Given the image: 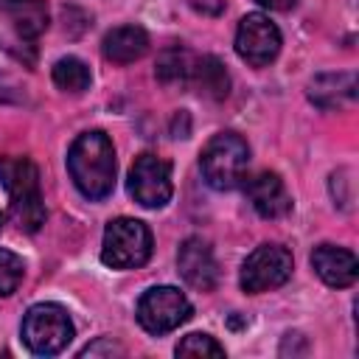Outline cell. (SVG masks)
Instances as JSON below:
<instances>
[{
  "mask_svg": "<svg viewBox=\"0 0 359 359\" xmlns=\"http://www.w3.org/2000/svg\"><path fill=\"white\" fill-rule=\"evenodd\" d=\"M292 266H294V261H292V252L286 247H280V244H261V247H255L244 258L238 283H241L244 292L261 294V292L283 286L292 278Z\"/></svg>",
  "mask_w": 359,
  "mask_h": 359,
  "instance_id": "8992f818",
  "label": "cell"
},
{
  "mask_svg": "<svg viewBox=\"0 0 359 359\" xmlns=\"http://www.w3.org/2000/svg\"><path fill=\"white\" fill-rule=\"evenodd\" d=\"M311 266L323 278V283L334 289H345L356 280L359 275V261L351 250L337 247V244H317L311 252Z\"/></svg>",
  "mask_w": 359,
  "mask_h": 359,
  "instance_id": "7c38bea8",
  "label": "cell"
},
{
  "mask_svg": "<svg viewBox=\"0 0 359 359\" xmlns=\"http://www.w3.org/2000/svg\"><path fill=\"white\" fill-rule=\"evenodd\" d=\"M6 20L22 42H34L48 28V6L45 0H0Z\"/></svg>",
  "mask_w": 359,
  "mask_h": 359,
  "instance_id": "5bb4252c",
  "label": "cell"
},
{
  "mask_svg": "<svg viewBox=\"0 0 359 359\" xmlns=\"http://www.w3.org/2000/svg\"><path fill=\"white\" fill-rule=\"evenodd\" d=\"M309 98L323 109H339L353 104L356 98V79L351 73H325L309 84Z\"/></svg>",
  "mask_w": 359,
  "mask_h": 359,
  "instance_id": "9a60e30c",
  "label": "cell"
},
{
  "mask_svg": "<svg viewBox=\"0 0 359 359\" xmlns=\"http://www.w3.org/2000/svg\"><path fill=\"white\" fill-rule=\"evenodd\" d=\"M67 171L84 199H107L115 188V146L107 132L93 129L73 140L67 151Z\"/></svg>",
  "mask_w": 359,
  "mask_h": 359,
  "instance_id": "6da1fadb",
  "label": "cell"
},
{
  "mask_svg": "<svg viewBox=\"0 0 359 359\" xmlns=\"http://www.w3.org/2000/svg\"><path fill=\"white\" fill-rule=\"evenodd\" d=\"M191 311L194 309L188 297L174 286H151L137 300V323L157 337L180 328L191 317Z\"/></svg>",
  "mask_w": 359,
  "mask_h": 359,
  "instance_id": "52a82bcc",
  "label": "cell"
},
{
  "mask_svg": "<svg viewBox=\"0 0 359 359\" xmlns=\"http://www.w3.org/2000/svg\"><path fill=\"white\" fill-rule=\"evenodd\" d=\"M22 275H25V261L11 250H0V297L14 294L17 286L22 283Z\"/></svg>",
  "mask_w": 359,
  "mask_h": 359,
  "instance_id": "d6986e66",
  "label": "cell"
},
{
  "mask_svg": "<svg viewBox=\"0 0 359 359\" xmlns=\"http://www.w3.org/2000/svg\"><path fill=\"white\" fill-rule=\"evenodd\" d=\"M151 230L140 219H112L104 230L101 261L112 269H137L151 258Z\"/></svg>",
  "mask_w": 359,
  "mask_h": 359,
  "instance_id": "277c9868",
  "label": "cell"
},
{
  "mask_svg": "<svg viewBox=\"0 0 359 359\" xmlns=\"http://www.w3.org/2000/svg\"><path fill=\"white\" fill-rule=\"evenodd\" d=\"M236 53L252 67H266L280 53L278 25L266 14H247L236 31Z\"/></svg>",
  "mask_w": 359,
  "mask_h": 359,
  "instance_id": "9c48e42d",
  "label": "cell"
},
{
  "mask_svg": "<svg viewBox=\"0 0 359 359\" xmlns=\"http://www.w3.org/2000/svg\"><path fill=\"white\" fill-rule=\"evenodd\" d=\"M22 342L31 353L36 356H56L67 348V342L73 339V323L67 317V311L56 303H36L25 311L22 317Z\"/></svg>",
  "mask_w": 359,
  "mask_h": 359,
  "instance_id": "5b68a950",
  "label": "cell"
},
{
  "mask_svg": "<svg viewBox=\"0 0 359 359\" xmlns=\"http://www.w3.org/2000/svg\"><path fill=\"white\" fill-rule=\"evenodd\" d=\"M255 3H261L264 8H272V11H289L297 6V0H255Z\"/></svg>",
  "mask_w": 359,
  "mask_h": 359,
  "instance_id": "7402d4cb",
  "label": "cell"
},
{
  "mask_svg": "<svg viewBox=\"0 0 359 359\" xmlns=\"http://www.w3.org/2000/svg\"><path fill=\"white\" fill-rule=\"evenodd\" d=\"M146 50H149V34L140 25H118L107 31L101 39V53L115 65L137 62Z\"/></svg>",
  "mask_w": 359,
  "mask_h": 359,
  "instance_id": "4fadbf2b",
  "label": "cell"
},
{
  "mask_svg": "<svg viewBox=\"0 0 359 359\" xmlns=\"http://www.w3.org/2000/svg\"><path fill=\"white\" fill-rule=\"evenodd\" d=\"M98 353H107V356H112V353H123V348L121 345H115L112 339H98V342H93V345H87L79 356H98Z\"/></svg>",
  "mask_w": 359,
  "mask_h": 359,
  "instance_id": "44dd1931",
  "label": "cell"
},
{
  "mask_svg": "<svg viewBox=\"0 0 359 359\" xmlns=\"http://www.w3.org/2000/svg\"><path fill=\"white\" fill-rule=\"evenodd\" d=\"M191 79L196 81L199 93H205V95H210V98H224L227 90H230L227 70H224V65H222L216 56H202V59H196Z\"/></svg>",
  "mask_w": 359,
  "mask_h": 359,
  "instance_id": "2e32d148",
  "label": "cell"
},
{
  "mask_svg": "<svg viewBox=\"0 0 359 359\" xmlns=\"http://www.w3.org/2000/svg\"><path fill=\"white\" fill-rule=\"evenodd\" d=\"M177 356H224V348L210 334H188L180 339Z\"/></svg>",
  "mask_w": 359,
  "mask_h": 359,
  "instance_id": "ffe728a7",
  "label": "cell"
},
{
  "mask_svg": "<svg viewBox=\"0 0 359 359\" xmlns=\"http://www.w3.org/2000/svg\"><path fill=\"white\" fill-rule=\"evenodd\" d=\"M129 194L143 208H163L168 205L174 194L171 182V165L157 154H140L135 157L129 168Z\"/></svg>",
  "mask_w": 359,
  "mask_h": 359,
  "instance_id": "ba28073f",
  "label": "cell"
},
{
  "mask_svg": "<svg viewBox=\"0 0 359 359\" xmlns=\"http://www.w3.org/2000/svg\"><path fill=\"white\" fill-rule=\"evenodd\" d=\"M0 227H3V213H0Z\"/></svg>",
  "mask_w": 359,
  "mask_h": 359,
  "instance_id": "603a6c76",
  "label": "cell"
},
{
  "mask_svg": "<svg viewBox=\"0 0 359 359\" xmlns=\"http://www.w3.org/2000/svg\"><path fill=\"white\" fill-rule=\"evenodd\" d=\"M53 84L65 93H84L93 81L90 76V67L79 59V56H62L56 65H53Z\"/></svg>",
  "mask_w": 359,
  "mask_h": 359,
  "instance_id": "ac0fdd59",
  "label": "cell"
},
{
  "mask_svg": "<svg viewBox=\"0 0 359 359\" xmlns=\"http://www.w3.org/2000/svg\"><path fill=\"white\" fill-rule=\"evenodd\" d=\"M247 163H250V146L236 132H219V135H213L205 143L202 154H199L202 177L216 191H233L244 180Z\"/></svg>",
  "mask_w": 359,
  "mask_h": 359,
  "instance_id": "3957f363",
  "label": "cell"
},
{
  "mask_svg": "<svg viewBox=\"0 0 359 359\" xmlns=\"http://www.w3.org/2000/svg\"><path fill=\"white\" fill-rule=\"evenodd\" d=\"M244 194H247L250 205L255 208V213L264 219H280L292 210V196L275 171H261V174L250 177L244 185Z\"/></svg>",
  "mask_w": 359,
  "mask_h": 359,
  "instance_id": "8fae6325",
  "label": "cell"
},
{
  "mask_svg": "<svg viewBox=\"0 0 359 359\" xmlns=\"http://www.w3.org/2000/svg\"><path fill=\"white\" fill-rule=\"evenodd\" d=\"M194 56L185 50V48H168L160 53L157 59V79L163 84H185L191 81V73H194Z\"/></svg>",
  "mask_w": 359,
  "mask_h": 359,
  "instance_id": "e0dca14e",
  "label": "cell"
},
{
  "mask_svg": "<svg viewBox=\"0 0 359 359\" xmlns=\"http://www.w3.org/2000/svg\"><path fill=\"white\" fill-rule=\"evenodd\" d=\"M0 180L8 191L11 216L20 230L36 233L45 224V202L39 188V171L28 157H3Z\"/></svg>",
  "mask_w": 359,
  "mask_h": 359,
  "instance_id": "7a4b0ae2",
  "label": "cell"
},
{
  "mask_svg": "<svg viewBox=\"0 0 359 359\" xmlns=\"http://www.w3.org/2000/svg\"><path fill=\"white\" fill-rule=\"evenodd\" d=\"M177 266H180L182 280L194 286L196 292H213L219 283V264L213 258V250L199 236H191L180 244Z\"/></svg>",
  "mask_w": 359,
  "mask_h": 359,
  "instance_id": "30bf717a",
  "label": "cell"
}]
</instances>
